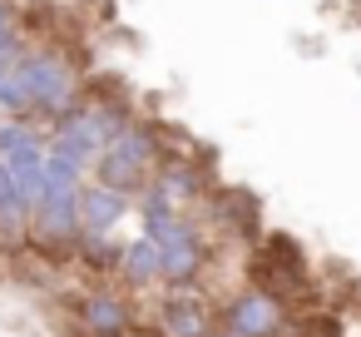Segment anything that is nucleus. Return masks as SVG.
I'll use <instances>...</instances> for the list:
<instances>
[{
    "label": "nucleus",
    "instance_id": "39448f33",
    "mask_svg": "<svg viewBox=\"0 0 361 337\" xmlns=\"http://www.w3.org/2000/svg\"><path fill=\"white\" fill-rule=\"evenodd\" d=\"M277 332H282V307L267 288L238 292L218 317V337H277Z\"/></svg>",
    "mask_w": 361,
    "mask_h": 337
},
{
    "label": "nucleus",
    "instance_id": "20e7f679",
    "mask_svg": "<svg viewBox=\"0 0 361 337\" xmlns=\"http://www.w3.org/2000/svg\"><path fill=\"white\" fill-rule=\"evenodd\" d=\"M144 238H154V243H159L164 283H169V288H193V283H198L203 258H208V243H203V233H198L183 213H178V218H169V223L144 228Z\"/></svg>",
    "mask_w": 361,
    "mask_h": 337
},
{
    "label": "nucleus",
    "instance_id": "0eeeda50",
    "mask_svg": "<svg viewBox=\"0 0 361 337\" xmlns=\"http://www.w3.org/2000/svg\"><path fill=\"white\" fill-rule=\"evenodd\" d=\"M80 327H85L90 337H129V332H134V307H129L119 292L94 288V292L80 297Z\"/></svg>",
    "mask_w": 361,
    "mask_h": 337
},
{
    "label": "nucleus",
    "instance_id": "9d476101",
    "mask_svg": "<svg viewBox=\"0 0 361 337\" xmlns=\"http://www.w3.org/2000/svg\"><path fill=\"white\" fill-rule=\"evenodd\" d=\"M16 65L20 55H0V110L16 114Z\"/></svg>",
    "mask_w": 361,
    "mask_h": 337
},
{
    "label": "nucleus",
    "instance_id": "f257e3e1",
    "mask_svg": "<svg viewBox=\"0 0 361 337\" xmlns=\"http://www.w3.org/2000/svg\"><path fill=\"white\" fill-rule=\"evenodd\" d=\"M80 70L60 50H25L16 65V114L25 119H65L80 105Z\"/></svg>",
    "mask_w": 361,
    "mask_h": 337
},
{
    "label": "nucleus",
    "instance_id": "7ed1b4c3",
    "mask_svg": "<svg viewBox=\"0 0 361 337\" xmlns=\"http://www.w3.org/2000/svg\"><path fill=\"white\" fill-rule=\"evenodd\" d=\"M80 194H85V184H70V179H50L45 184V199L35 203V218H30V243L35 248L80 253V238H85Z\"/></svg>",
    "mask_w": 361,
    "mask_h": 337
},
{
    "label": "nucleus",
    "instance_id": "1a4fd4ad",
    "mask_svg": "<svg viewBox=\"0 0 361 337\" xmlns=\"http://www.w3.org/2000/svg\"><path fill=\"white\" fill-rule=\"evenodd\" d=\"M129 288H154L164 283V258H159V243L154 238H124V253H119V268H114Z\"/></svg>",
    "mask_w": 361,
    "mask_h": 337
},
{
    "label": "nucleus",
    "instance_id": "6e6552de",
    "mask_svg": "<svg viewBox=\"0 0 361 337\" xmlns=\"http://www.w3.org/2000/svg\"><path fill=\"white\" fill-rule=\"evenodd\" d=\"M159 327H164L169 337H213V332H218L208 302H203L198 292H188V288H173V292H169Z\"/></svg>",
    "mask_w": 361,
    "mask_h": 337
},
{
    "label": "nucleus",
    "instance_id": "f03ea898",
    "mask_svg": "<svg viewBox=\"0 0 361 337\" xmlns=\"http://www.w3.org/2000/svg\"><path fill=\"white\" fill-rule=\"evenodd\" d=\"M164 169V149H159V134L149 124H124L109 149L94 159V184H109L119 194H144L154 184V174Z\"/></svg>",
    "mask_w": 361,
    "mask_h": 337
},
{
    "label": "nucleus",
    "instance_id": "423d86ee",
    "mask_svg": "<svg viewBox=\"0 0 361 337\" xmlns=\"http://www.w3.org/2000/svg\"><path fill=\"white\" fill-rule=\"evenodd\" d=\"M124 218H129V194H119V189L90 179L85 194H80V223H85V238H114Z\"/></svg>",
    "mask_w": 361,
    "mask_h": 337
}]
</instances>
